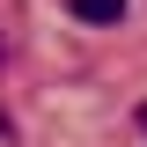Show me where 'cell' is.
Segmentation results:
<instances>
[{
  "label": "cell",
  "mask_w": 147,
  "mask_h": 147,
  "mask_svg": "<svg viewBox=\"0 0 147 147\" xmlns=\"http://www.w3.org/2000/svg\"><path fill=\"white\" fill-rule=\"evenodd\" d=\"M0 59H7V37H0Z\"/></svg>",
  "instance_id": "277c9868"
},
{
  "label": "cell",
  "mask_w": 147,
  "mask_h": 147,
  "mask_svg": "<svg viewBox=\"0 0 147 147\" xmlns=\"http://www.w3.org/2000/svg\"><path fill=\"white\" fill-rule=\"evenodd\" d=\"M66 15H74V22H118L125 0H66Z\"/></svg>",
  "instance_id": "6da1fadb"
},
{
  "label": "cell",
  "mask_w": 147,
  "mask_h": 147,
  "mask_svg": "<svg viewBox=\"0 0 147 147\" xmlns=\"http://www.w3.org/2000/svg\"><path fill=\"white\" fill-rule=\"evenodd\" d=\"M140 132H147V103H140Z\"/></svg>",
  "instance_id": "3957f363"
},
{
  "label": "cell",
  "mask_w": 147,
  "mask_h": 147,
  "mask_svg": "<svg viewBox=\"0 0 147 147\" xmlns=\"http://www.w3.org/2000/svg\"><path fill=\"white\" fill-rule=\"evenodd\" d=\"M0 140H15V118H7V110H0Z\"/></svg>",
  "instance_id": "7a4b0ae2"
}]
</instances>
